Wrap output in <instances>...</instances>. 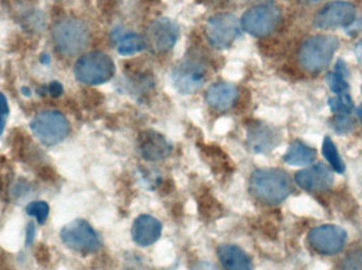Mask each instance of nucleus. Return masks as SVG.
Wrapping results in <instances>:
<instances>
[{
	"label": "nucleus",
	"instance_id": "obj_5",
	"mask_svg": "<svg viewBox=\"0 0 362 270\" xmlns=\"http://www.w3.org/2000/svg\"><path fill=\"white\" fill-rule=\"evenodd\" d=\"M30 127L35 137L46 146L63 142L70 131L67 118L57 111L40 112L34 116Z\"/></svg>",
	"mask_w": 362,
	"mask_h": 270
},
{
	"label": "nucleus",
	"instance_id": "obj_4",
	"mask_svg": "<svg viewBox=\"0 0 362 270\" xmlns=\"http://www.w3.org/2000/svg\"><path fill=\"white\" fill-rule=\"evenodd\" d=\"M116 67L110 55L103 52L86 53L74 65V75L86 85H101L112 80Z\"/></svg>",
	"mask_w": 362,
	"mask_h": 270
},
{
	"label": "nucleus",
	"instance_id": "obj_24",
	"mask_svg": "<svg viewBox=\"0 0 362 270\" xmlns=\"http://www.w3.org/2000/svg\"><path fill=\"white\" fill-rule=\"evenodd\" d=\"M29 216H34L40 224H44L49 216V206L46 202H32L25 208Z\"/></svg>",
	"mask_w": 362,
	"mask_h": 270
},
{
	"label": "nucleus",
	"instance_id": "obj_27",
	"mask_svg": "<svg viewBox=\"0 0 362 270\" xmlns=\"http://www.w3.org/2000/svg\"><path fill=\"white\" fill-rule=\"evenodd\" d=\"M8 116V104L6 97L0 93V135L4 133Z\"/></svg>",
	"mask_w": 362,
	"mask_h": 270
},
{
	"label": "nucleus",
	"instance_id": "obj_28",
	"mask_svg": "<svg viewBox=\"0 0 362 270\" xmlns=\"http://www.w3.org/2000/svg\"><path fill=\"white\" fill-rule=\"evenodd\" d=\"M48 92L50 93L51 97H59L63 92V87L59 82H52L49 85Z\"/></svg>",
	"mask_w": 362,
	"mask_h": 270
},
{
	"label": "nucleus",
	"instance_id": "obj_30",
	"mask_svg": "<svg viewBox=\"0 0 362 270\" xmlns=\"http://www.w3.org/2000/svg\"><path fill=\"white\" fill-rule=\"evenodd\" d=\"M303 1H305V2H310V4H312V2H317V1H319V0H303Z\"/></svg>",
	"mask_w": 362,
	"mask_h": 270
},
{
	"label": "nucleus",
	"instance_id": "obj_32",
	"mask_svg": "<svg viewBox=\"0 0 362 270\" xmlns=\"http://www.w3.org/2000/svg\"><path fill=\"white\" fill-rule=\"evenodd\" d=\"M361 90H362V87H361Z\"/></svg>",
	"mask_w": 362,
	"mask_h": 270
},
{
	"label": "nucleus",
	"instance_id": "obj_20",
	"mask_svg": "<svg viewBox=\"0 0 362 270\" xmlns=\"http://www.w3.org/2000/svg\"><path fill=\"white\" fill-rule=\"evenodd\" d=\"M146 47V39L135 33L124 34L117 42V50L124 56L141 52Z\"/></svg>",
	"mask_w": 362,
	"mask_h": 270
},
{
	"label": "nucleus",
	"instance_id": "obj_31",
	"mask_svg": "<svg viewBox=\"0 0 362 270\" xmlns=\"http://www.w3.org/2000/svg\"><path fill=\"white\" fill-rule=\"evenodd\" d=\"M358 114H359V116H361V118L362 121V107L361 108V109H359Z\"/></svg>",
	"mask_w": 362,
	"mask_h": 270
},
{
	"label": "nucleus",
	"instance_id": "obj_10",
	"mask_svg": "<svg viewBox=\"0 0 362 270\" xmlns=\"http://www.w3.org/2000/svg\"><path fill=\"white\" fill-rule=\"evenodd\" d=\"M355 16H356V10L350 2H329L317 13L314 25L319 29H336V27L351 25L355 20Z\"/></svg>",
	"mask_w": 362,
	"mask_h": 270
},
{
	"label": "nucleus",
	"instance_id": "obj_17",
	"mask_svg": "<svg viewBox=\"0 0 362 270\" xmlns=\"http://www.w3.org/2000/svg\"><path fill=\"white\" fill-rule=\"evenodd\" d=\"M206 102L214 109L225 111L230 109L238 99V89L227 82L213 85L206 95Z\"/></svg>",
	"mask_w": 362,
	"mask_h": 270
},
{
	"label": "nucleus",
	"instance_id": "obj_18",
	"mask_svg": "<svg viewBox=\"0 0 362 270\" xmlns=\"http://www.w3.org/2000/svg\"><path fill=\"white\" fill-rule=\"evenodd\" d=\"M248 142L255 153L268 152L278 145V136L269 127L255 125L249 129Z\"/></svg>",
	"mask_w": 362,
	"mask_h": 270
},
{
	"label": "nucleus",
	"instance_id": "obj_12",
	"mask_svg": "<svg viewBox=\"0 0 362 270\" xmlns=\"http://www.w3.org/2000/svg\"><path fill=\"white\" fill-rule=\"evenodd\" d=\"M138 150L146 161H158L167 159L171 154L173 146L160 133L148 130L140 133L138 137Z\"/></svg>",
	"mask_w": 362,
	"mask_h": 270
},
{
	"label": "nucleus",
	"instance_id": "obj_2",
	"mask_svg": "<svg viewBox=\"0 0 362 270\" xmlns=\"http://www.w3.org/2000/svg\"><path fill=\"white\" fill-rule=\"evenodd\" d=\"M52 37L57 50L64 56L72 57L86 49L90 35L82 20L67 18L53 27Z\"/></svg>",
	"mask_w": 362,
	"mask_h": 270
},
{
	"label": "nucleus",
	"instance_id": "obj_29",
	"mask_svg": "<svg viewBox=\"0 0 362 270\" xmlns=\"http://www.w3.org/2000/svg\"><path fill=\"white\" fill-rule=\"evenodd\" d=\"M33 238H34V225L29 224V226H28V229H27L28 244H30V243H31L32 241H33Z\"/></svg>",
	"mask_w": 362,
	"mask_h": 270
},
{
	"label": "nucleus",
	"instance_id": "obj_6",
	"mask_svg": "<svg viewBox=\"0 0 362 270\" xmlns=\"http://www.w3.org/2000/svg\"><path fill=\"white\" fill-rule=\"evenodd\" d=\"M61 239L66 246L81 254H91L101 248L102 242L97 231L87 221L78 219L66 225L61 231Z\"/></svg>",
	"mask_w": 362,
	"mask_h": 270
},
{
	"label": "nucleus",
	"instance_id": "obj_7",
	"mask_svg": "<svg viewBox=\"0 0 362 270\" xmlns=\"http://www.w3.org/2000/svg\"><path fill=\"white\" fill-rule=\"evenodd\" d=\"M206 33L209 42L215 48H228L240 35V20L230 13H219L209 19Z\"/></svg>",
	"mask_w": 362,
	"mask_h": 270
},
{
	"label": "nucleus",
	"instance_id": "obj_16",
	"mask_svg": "<svg viewBox=\"0 0 362 270\" xmlns=\"http://www.w3.org/2000/svg\"><path fill=\"white\" fill-rule=\"evenodd\" d=\"M217 256L223 270H253L250 257L233 244L219 246Z\"/></svg>",
	"mask_w": 362,
	"mask_h": 270
},
{
	"label": "nucleus",
	"instance_id": "obj_13",
	"mask_svg": "<svg viewBox=\"0 0 362 270\" xmlns=\"http://www.w3.org/2000/svg\"><path fill=\"white\" fill-rule=\"evenodd\" d=\"M296 182L302 189L310 192H323L331 188L334 176L325 164H317L296 174Z\"/></svg>",
	"mask_w": 362,
	"mask_h": 270
},
{
	"label": "nucleus",
	"instance_id": "obj_1",
	"mask_svg": "<svg viewBox=\"0 0 362 270\" xmlns=\"http://www.w3.org/2000/svg\"><path fill=\"white\" fill-rule=\"evenodd\" d=\"M249 191L259 201L279 204L293 192V182L283 170H255L249 180Z\"/></svg>",
	"mask_w": 362,
	"mask_h": 270
},
{
	"label": "nucleus",
	"instance_id": "obj_9",
	"mask_svg": "<svg viewBox=\"0 0 362 270\" xmlns=\"http://www.w3.org/2000/svg\"><path fill=\"white\" fill-rule=\"evenodd\" d=\"M180 36L178 25L167 17L156 19L146 30V46L157 54L169 52L177 42Z\"/></svg>",
	"mask_w": 362,
	"mask_h": 270
},
{
	"label": "nucleus",
	"instance_id": "obj_8",
	"mask_svg": "<svg viewBox=\"0 0 362 270\" xmlns=\"http://www.w3.org/2000/svg\"><path fill=\"white\" fill-rule=\"evenodd\" d=\"M281 13L272 4H261L243 15L242 25L249 34L257 37L268 35L280 23Z\"/></svg>",
	"mask_w": 362,
	"mask_h": 270
},
{
	"label": "nucleus",
	"instance_id": "obj_14",
	"mask_svg": "<svg viewBox=\"0 0 362 270\" xmlns=\"http://www.w3.org/2000/svg\"><path fill=\"white\" fill-rule=\"evenodd\" d=\"M206 71L202 66L193 61L181 63L173 72L174 86L185 94L195 92L204 85Z\"/></svg>",
	"mask_w": 362,
	"mask_h": 270
},
{
	"label": "nucleus",
	"instance_id": "obj_11",
	"mask_svg": "<svg viewBox=\"0 0 362 270\" xmlns=\"http://www.w3.org/2000/svg\"><path fill=\"white\" fill-rule=\"evenodd\" d=\"M348 235L341 227L323 225L313 229L308 235L310 245L323 254H335L341 252L346 245Z\"/></svg>",
	"mask_w": 362,
	"mask_h": 270
},
{
	"label": "nucleus",
	"instance_id": "obj_22",
	"mask_svg": "<svg viewBox=\"0 0 362 270\" xmlns=\"http://www.w3.org/2000/svg\"><path fill=\"white\" fill-rule=\"evenodd\" d=\"M322 152L325 155V159L329 161L331 164L332 167L334 168L335 171L338 173H344L346 166H344V161H342L341 157L338 153L337 148H336L335 144L333 140L329 137H325V142H323Z\"/></svg>",
	"mask_w": 362,
	"mask_h": 270
},
{
	"label": "nucleus",
	"instance_id": "obj_25",
	"mask_svg": "<svg viewBox=\"0 0 362 270\" xmlns=\"http://www.w3.org/2000/svg\"><path fill=\"white\" fill-rule=\"evenodd\" d=\"M342 270H362V250H354L346 257Z\"/></svg>",
	"mask_w": 362,
	"mask_h": 270
},
{
	"label": "nucleus",
	"instance_id": "obj_3",
	"mask_svg": "<svg viewBox=\"0 0 362 270\" xmlns=\"http://www.w3.org/2000/svg\"><path fill=\"white\" fill-rule=\"evenodd\" d=\"M338 47L339 40L334 36H315L302 44L300 63L308 71H323L331 63Z\"/></svg>",
	"mask_w": 362,
	"mask_h": 270
},
{
	"label": "nucleus",
	"instance_id": "obj_15",
	"mask_svg": "<svg viewBox=\"0 0 362 270\" xmlns=\"http://www.w3.org/2000/svg\"><path fill=\"white\" fill-rule=\"evenodd\" d=\"M163 233V225L158 219L148 214L138 216L132 227V237L142 247L151 246L158 241Z\"/></svg>",
	"mask_w": 362,
	"mask_h": 270
},
{
	"label": "nucleus",
	"instance_id": "obj_21",
	"mask_svg": "<svg viewBox=\"0 0 362 270\" xmlns=\"http://www.w3.org/2000/svg\"><path fill=\"white\" fill-rule=\"evenodd\" d=\"M346 73H348L346 66L344 65V61H339L336 65L335 71L327 75V82L329 88L337 94L344 93L348 90L349 84L346 80Z\"/></svg>",
	"mask_w": 362,
	"mask_h": 270
},
{
	"label": "nucleus",
	"instance_id": "obj_23",
	"mask_svg": "<svg viewBox=\"0 0 362 270\" xmlns=\"http://www.w3.org/2000/svg\"><path fill=\"white\" fill-rule=\"evenodd\" d=\"M329 106L336 113L350 114L354 110V104L348 93H339L337 97H332Z\"/></svg>",
	"mask_w": 362,
	"mask_h": 270
},
{
	"label": "nucleus",
	"instance_id": "obj_26",
	"mask_svg": "<svg viewBox=\"0 0 362 270\" xmlns=\"http://www.w3.org/2000/svg\"><path fill=\"white\" fill-rule=\"evenodd\" d=\"M332 125H333V128L335 129L336 133L344 135V133H350L354 128L355 123L351 118L339 116V118L333 121Z\"/></svg>",
	"mask_w": 362,
	"mask_h": 270
},
{
	"label": "nucleus",
	"instance_id": "obj_19",
	"mask_svg": "<svg viewBox=\"0 0 362 270\" xmlns=\"http://www.w3.org/2000/svg\"><path fill=\"white\" fill-rule=\"evenodd\" d=\"M317 152L312 147L303 142H293L284 155L285 163L291 166H306L316 159Z\"/></svg>",
	"mask_w": 362,
	"mask_h": 270
}]
</instances>
